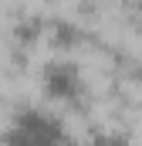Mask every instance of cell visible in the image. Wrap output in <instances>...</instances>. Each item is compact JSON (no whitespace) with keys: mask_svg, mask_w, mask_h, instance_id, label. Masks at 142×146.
Here are the masks:
<instances>
[{"mask_svg":"<svg viewBox=\"0 0 142 146\" xmlns=\"http://www.w3.org/2000/svg\"><path fill=\"white\" fill-rule=\"evenodd\" d=\"M44 41H51V48L61 51V54H74L85 41V27L71 17H51L47 31H44Z\"/></svg>","mask_w":142,"mask_h":146,"instance_id":"obj_3","label":"cell"},{"mask_svg":"<svg viewBox=\"0 0 142 146\" xmlns=\"http://www.w3.org/2000/svg\"><path fill=\"white\" fill-rule=\"evenodd\" d=\"M0 146H85L71 133L64 112L47 102H24L7 115L0 129Z\"/></svg>","mask_w":142,"mask_h":146,"instance_id":"obj_1","label":"cell"},{"mask_svg":"<svg viewBox=\"0 0 142 146\" xmlns=\"http://www.w3.org/2000/svg\"><path fill=\"white\" fill-rule=\"evenodd\" d=\"M85 146H135V143H132V136L122 133V129H102V133H95Z\"/></svg>","mask_w":142,"mask_h":146,"instance_id":"obj_4","label":"cell"},{"mask_svg":"<svg viewBox=\"0 0 142 146\" xmlns=\"http://www.w3.org/2000/svg\"><path fill=\"white\" fill-rule=\"evenodd\" d=\"M37 92H41V102H47L58 112L78 109L88 99V75L74 54L51 51L37 65Z\"/></svg>","mask_w":142,"mask_h":146,"instance_id":"obj_2","label":"cell"}]
</instances>
